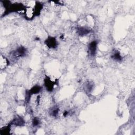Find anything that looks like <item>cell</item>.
I'll list each match as a JSON object with an SVG mask.
<instances>
[{"instance_id":"1","label":"cell","mask_w":135,"mask_h":135,"mask_svg":"<svg viewBox=\"0 0 135 135\" xmlns=\"http://www.w3.org/2000/svg\"><path fill=\"white\" fill-rule=\"evenodd\" d=\"M45 43L50 48H55L57 45L56 39L53 37H49L45 40Z\"/></svg>"},{"instance_id":"2","label":"cell","mask_w":135,"mask_h":135,"mask_svg":"<svg viewBox=\"0 0 135 135\" xmlns=\"http://www.w3.org/2000/svg\"><path fill=\"white\" fill-rule=\"evenodd\" d=\"M26 53V50L23 46H20L13 52V55L15 57H22Z\"/></svg>"},{"instance_id":"4","label":"cell","mask_w":135,"mask_h":135,"mask_svg":"<svg viewBox=\"0 0 135 135\" xmlns=\"http://www.w3.org/2000/svg\"><path fill=\"white\" fill-rule=\"evenodd\" d=\"M45 85L46 86V89L49 91H52L54 88V82H53L52 81H51L50 78H46V79L45 80Z\"/></svg>"},{"instance_id":"9","label":"cell","mask_w":135,"mask_h":135,"mask_svg":"<svg viewBox=\"0 0 135 135\" xmlns=\"http://www.w3.org/2000/svg\"><path fill=\"white\" fill-rule=\"evenodd\" d=\"M78 32L80 35H84L89 33V30L85 27H80L78 28Z\"/></svg>"},{"instance_id":"5","label":"cell","mask_w":135,"mask_h":135,"mask_svg":"<svg viewBox=\"0 0 135 135\" xmlns=\"http://www.w3.org/2000/svg\"><path fill=\"white\" fill-rule=\"evenodd\" d=\"M41 89V88L38 85H35L33 86L30 90H29L28 94L27 95V98H30L31 95L33 94H36L38 93L40 91Z\"/></svg>"},{"instance_id":"3","label":"cell","mask_w":135,"mask_h":135,"mask_svg":"<svg viewBox=\"0 0 135 135\" xmlns=\"http://www.w3.org/2000/svg\"><path fill=\"white\" fill-rule=\"evenodd\" d=\"M97 42L96 41L91 42L88 46V50L91 55L93 56L95 55L97 50Z\"/></svg>"},{"instance_id":"10","label":"cell","mask_w":135,"mask_h":135,"mask_svg":"<svg viewBox=\"0 0 135 135\" xmlns=\"http://www.w3.org/2000/svg\"><path fill=\"white\" fill-rule=\"evenodd\" d=\"M10 131V127L9 126H6L5 127L3 128H2L1 131V134H7L8 133H9Z\"/></svg>"},{"instance_id":"6","label":"cell","mask_w":135,"mask_h":135,"mask_svg":"<svg viewBox=\"0 0 135 135\" xmlns=\"http://www.w3.org/2000/svg\"><path fill=\"white\" fill-rule=\"evenodd\" d=\"M9 64V61L8 60L5 58L4 56L2 55H1V58H0V67L1 69H4L5 68L8 64Z\"/></svg>"},{"instance_id":"12","label":"cell","mask_w":135,"mask_h":135,"mask_svg":"<svg viewBox=\"0 0 135 135\" xmlns=\"http://www.w3.org/2000/svg\"><path fill=\"white\" fill-rule=\"evenodd\" d=\"M58 111H59L58 109L55 108L54 109H53L52 110V111L51 112V114L53 115V116H56L57 114V113H58Z\"/></svg>"},{"instance_id":"7","label":"cell","mask_w":135,"mask_h":135,"mask_svg":"<svg viewBox=\"0 0 135 135\" xmlns=\"http://www.w3.org/2000/svg\"><path fill=\"white\" fill-rule=\"evenodd\" d=\"M12 123L17 126H22L24 124V121L21 117H17L12 121Z\"/></svg>"},{"instance_id":"11","label":"cell","mask_w":135,"mask_h":135,"mask_svg":"<svg viewBox=\"0 0 135 135\" xmlns=\"http://www.w3.org/2000/svg\"><path fill=\"white\" fill-rule=\"evenodd\" d=\"M39 120L37 118H34L33 120V126H36L39 124Z\"/></svg>"},{"instance_id":"8","label":"cell","mask_w":135,"mask_h":135,"mask_svg":"<svg viewBox=\"0 0 135 135\" xmlns=\"http://www.w3.org/2000/svg\"><path fill=\"white\" fill-rule=\"evenodd\" d=\"M112 58L115 60V61H120L122 60V57L121 56V55L120 54L119 52L117 51V52H115L111 56Z\"/></svg>"}]
</instances>
